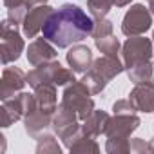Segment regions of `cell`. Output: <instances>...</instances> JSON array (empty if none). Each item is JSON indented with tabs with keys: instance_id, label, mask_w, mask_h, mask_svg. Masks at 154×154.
Returning <instances> with one entry per match:
<instances>
[{
	"instance_id": "6da1fadb",
	"label": "cell",
	"mask_w": 154,
	"mask_h": 154,
	"mask_svg": "<svg viewBox=\"0 0 154 154\" xmlns=\"http://www.w3.org/2000/svg\"><path fill=\"white\" fill-rule=\"evenodd\" d=\"M94 27V20L87 17V13L74 6L63 4L51 13L47 22L44 24V38H47L58 49L71 47L74 44H80L85 40Z\"/></svg>"
},
{
	"instance_id": "7a4b0ae2",
	"label": "cell",
	"mask_w": 154,
	"mask_h": 154,
	"mask_svg": "<svg viewBox=\"0 0 154 154\" xmlns=\"http://www.w3.org/2000/svg\"><path fill=\"white\" fill-rule=\"evenodd\" d=\"M123 71H125L123 62L118 56L103 54V56H100L93 62V65L89 67L87 72H84L82 82L89 87V91L93 94H100L107 87V84L112 78H116L118 74H122Z\"/></svg>"
},
{
	"instance_id": "3957f363",
	"label": "cell",
	"mask_w": 154,
	"mask_h": 154,
	"mask_svg": "<svg viewBox=\"0 0 154 154\" xmlns=\"http://www.w3.org/2000/svg\"><path fill=\"white\" fill-rule=\"evenodd\" d=\"M74 78V71L63 67L58 60H51L47 63H42L35 67L33 71L27 72V84L35 89L42 84H54V85H69L72 84Z\"/></svg>"
},
{
	"instance_id": "277c9868",
	"label": "cell",
	"mask_w": 154,
	"mask_h": 154,
	"mask_svg": "<svg viewBox=\"0 0 154 154\" xmlns=\"http://www.w3.org/2000/svg\"><path fill=\"white\" fill-rule=\"evenodd\" d=\"M91 91L89 87L80 80V82H72L69 85H65L63 89V94H62V102L60 105H63L65 109L72 111L76 116H78V120H85L93 111H94V102L91 98Z\"/></svg>"
},
{
	"instance_id": "5b68a950",
	"label": "cell",
	"mask_w": 154,
	"mask_h": 154,
	"mask_svg": "<svg viewBox=\"0 0 154 154\" xmlns=\"http://www.w3.org/2000/svg\"><path fill=\"white\" fill-rule=\"evenodd\" d=\"M36 109V96L31 93H18L11 98L2 100V127H9L15 122H18L20 118H26L31 111Z\"/></svg>"
},
{
	"instance_id": "8992f818",
	"label": "cell",
	"mask_w": 154,
	"mask_h": 154,
	"mask_svg": "<svg viewBox=\"0 0 154 154\" xmlns=\"http://www.w3.org/2000/svg\"><path fill=\"white\" fill-rule=\"evenodd\" d=\"M78 122H80L78 116H76L72 111L65 109L63 105H58L56 112L53 114V123H51V127H53L54 134L63 141L65 149H69V147L76 141V138L82 134V125H80Z\"/></svg>"
},
{
	"instance_id": "52a82bcc",
	"label": "cell",
	"mask_w": 154,
	"mask_h": 154,
	"mask_svg": "<svg viewBox=\"0 0 154 154\" xmlns=\"http://www.w3.org/2000/svg\"><path fill=\"white\" fill-rule=\"evenodd\" d=\"M152 54H154L152 40L147 36H141V35L140 36H129L125 40V44L122 45V62H123L125 71L134 67V65L150 62Z\"/></svg>"
},
{
	"instance_id": "ba28073f",
	"label": "cell",
	"mask_w": 154,
	"mask_h": 154,
	"mask_svg": "<svg viewBox=\"0 0 154 154\" xmlns=\"http://www.w3.org/2000/svg\"><path fill=\"white\" fill-rule=\"evenodd\" d=\"M26 44L18 31L17 24H11L8 18L2 20V40H0V58L4 65H9L11 62H17L20 54L24 53Z\"/></svg>"
},
{
	"instance_id": "9c48e42d",
	"label": "cell",
	"mask_w": 154,
	"mask_h": 154,
	"mask_svg": "<svg viewBox=\"0 0 154 154\" xmlns=\"http://www.w3.org/2000/svg\"><path fill=\"white\" fill-rule=\"evenodd\" d=\"M152 26V13L143 4H134L125 13L122 20V33L125 36H140L145 35Z\"/></svg>"
},
{
	"instance_id": "30bf717a",
	"label": "cell",
	"mask_w": 154,
	"mask_h": 154,
	"mask_svg": "<svg viewBox=\"0 0 154 154\" xmlns=\"http://www.w3.org/2000/svg\"><path fill=\"white\" fill-rule=\"evenodd\" d=\"M141 120L138 118V114H112L109 123H107V131L105 136L107 140H131V134L140 127Z\"/></svg>"
},
{
	"instance_id": "8fae6325",
	"label": "cell",
	"mask_w": 154,
	"mask_h": 154,
	"mask_svg": "<svg viewBox=\"0 0 154 154\" xmlns=\"http://www.w3.org/2000/svg\"><path fill=\"white\" fill-rule=\"evenodd\" d=\"M53 11H54V9H53L51 6H47V4H35V6L27 11L26 18H24V22H22L24 36L35 38V36L44 29V24L47 22V18L51 17Z\"/></svg>"
},
{
	"instance_id": "7c38bea8",
	"label": "cell",
	"mask_w": 154,
	"mask_h": 154,
	"mask_svg": "<svg viewBox=\"0 0 154 154\" xmlns=\"http://www.w3.org/2000/svg\"><path fill=\"white\" fill-rule=\"evenodd\" d=\"M26 84H27V74L22 69L6 67L2 72V80H0V100H6L22 93Z\"/></svg>"
},
{
	"instance_id": "4fadbf2b",
	"label": "cell",
	"mask_w": 154,
	"mask_h": 154,
	"mask_svg": "<svg viewBox=\"0 0 154 154\" xmlns=\"http://www.w3.org/2000/svg\"><path fill=\"white\" fill-rule=\"evenodd\" d=\"M56 45H53L47 38H36L27 47V62L33 67H38L42 63H47L51 60H56Z\"/></svg>"
},
{
	"instance_id": "5bb4252c",
	"label": "cell",
	"mask_w": 154,
	"mask_h": 154,
	"mask_svg": "<svg viewBox=\"0 0 154 154\" xmlns=\"http://www.w3.org/2000/svg\"><path fill=\"white\" fill-rule=\"evenodd\" d=\"M129 100L138 112H154V82L136 84L129 94Z\"/></svg>"
},
{
	"instance_id": "9a60e30c",
	"label": "cell",
	"mask_w": 154,
	"mask_h": 154,
	"mask_svg": "<svg viewBox=\"0 0 154 154\" xmlns=\"http://www.w3.org/2000/svg\"><path fill=\"white\" fill-rule=\"evenodd\" d=\"M65 60H67L69 67H71L74 72H87L89 67H91L93 62H94L93 51H91L87 45H82V44H74V45L67 51Z\"/></svg>"
},
{
	"instance_id": "2e32d148",
	"label": "cell",
	"mask_w": 154,
	"mask_h": 154,
	"mask_svg": "<svg viewBox=\"0 0 154 154\" xmlns=\"http://www.w3.org/2000/svg\"><path fill=\"white\" fill-rule=\"evenodd\" d=\"M53 123V114L40 109L38 103H36V109L31 111L26 118H24V129L26 132L31 136V138H36L38 134L45 132V129Z\"/></svg>"
},
{
	"instance_id": "e0dca14e",
	"label": "cell",
	"mask_w": 154,
	"mask_h": 154,
	"mask_svg": "<svg viewBox=\"0 0 154 154\" xmlns=\"http://www.w3.org/2000/svg\"><path fill=\"white\" fill-rule=\"evenodd\" d=\"M111 116L105 112V111H93L82 123V131L84 134L87 136H93V138H98L102 134H105L107 131V123H109Z\"/></svg>"
},
{
	"instance_id": "ac0fdd59",
	"label": "cell",
	"mask_w": 154,
	"mask_h": 154,
	"mask_svg": "<svg viewBox=\"0 0 154 154\" xmlns=\"http://www.w3.org/2000/svg\"><path fill=\"white\" fill-rule=\"evenodd\" d=\"M35 96H36V103L40 109L54 114L58 105V94H56V85L54 84H42L38 87H35Z\"/></svg>"
},
{
	"instance_id": "d6986e66",
	"label": "cell",
	"mask_w": 154,
	"mask_h": 154,
	"mask_svg": "<svg viewBox=\"0 0 154 154\" xmlns=\"http://www.w3.org/2000/svg\"><path fill=\"white\" fill-rule=\"evenodd\" d=\"M2 2L8 8V20L17 26H22L27 11L35 6L33 0H2Z\"/></svg>"
},
{
	"instance_id": "ffe728a7",
	"label": "cell",
	"mask_w": 154,
	"mask_h": 154,
	"mask_svg": "<svg viewBox=\"0 0 154 154\" xmlns=\"http://www.w3.org/2000/svg\"><path fill=\"white\" fill-rule=\"evenodd\" d=\"M131 2L132 0H87V9H89L93 18H105L112 6L125 8Z\"/></svg>"
},
{
	"instance_id": "44dd1931",
	"label": "cell",
	"mask_w": 154,
	"mask_h": 154,
	"mask_svg": "<svg viewBox=\"0 0 154 154\" xmlns=\"http://www.w3.org/2000/svg\"><path fill=\"white\" fill-rule=\"evenodd\" d=\"M129 80L136 85V84H143V82H150L154 78V63L152 60L150 62H145V63H140V65H134L131 69L125 71Z\"/></svg>"
},
{
	"instance_id": "7402d4cb",
	"label": "cell",
	"mask_w": 154,
	"mask_h": 154,
	"mask_svg": "<svg viewBox=\"0 0 154 154\" xmlns=\"http://www.w3.org/2000/svg\"><path fill=\"white\" fill-rule=\"evenodd\" d=\"M69 152H87V154L93 152V154H98L100 152V145L96 143V140L93 136H87L82 131V134L76 138V141L69 147Z\"/></svg>"
},
{
	"instance_id": "603a6c76",
	"label": "cell",
	"mask_w": 154,
	"mask_h": 154,
	"mask_svg": "<svg viewBox=\"0 0 154 154\" xmlns=\"http://www.w3.org/2000/svg\"><path fill=\"white\" fill-rule=\"evenodd\" d=\"M35 140L38 141V145H36V152L38 154H60L62 152V147L58 145V141L54 140L53 134L42 132Z\"/></svg>"
},
{
	"instance_id": "cb8c5ba5",
	"label": "cell",
	"mask_w": 154,
	"mask_h": 154,
	"mask_svg": "<svg viewBox=\"0 0 154 154\" xmlns=\"http://www.w3.org/2000/svg\"><path fill=\"white\" fill-rule=\"evenodd\" d=\"M96 47L100 53L107 54V56H118L122 45H120V40L114 36V35H107V36H102V38H96L94 40Z\"/></svg>"
},
{
	"instance_id": "d4e9b609",
	"label": "cell",
	"mask_w": 154,
	"mask_h": 154,
	"mask_svg": "<svg viewBox=\"0 0 154 154\" xmlns=\"http://www.w3.org/2000/svg\"><path fill=\"white\" fill-rule=\"evenodd\" d=\"M112 29H114V24H112L111 20H107V18H96V20H94V27H93L91 36L96 40V38L112 35Z\"/></svg>"
},
{
	"instance_id": "484cf974",
	"label": "cell",
	"mask_w": 154,
	"mask_h": 154,
	"mask_svg": "<svg viewBox=\"0 0 154 154\" xmlns=\"http://www.w3.org/2000/svg\"><path fill=\"white\" fill-rule=\"evenodd\" d=\"M131 140H107L105 141V150L109 154H129L131 147H129Z\"/></svg>"
},
{
	"instance_id": "4316f807",
	"label": "cell",
	"mask_w": 154,
	"mask_h": 154,
	"mask_svg": "<svg viewBox=\"0 0 154 154\" xmlns=\"http://www.w3.org/2000/svg\"><path fill=\"white\" fill-rule=\"evenodd\" d=\"M134 112H138V111H136V107L132 105V102L129 98L118 100V102L112 103V114H134Z\"/></svg>"
},
{
	"instance_id": "83f0119b",
	"label": "cell",
	"mask_w": 154,
	"mask_h": 154,
	"mask_svg": "<svg viewBox=\"0 0 154 154\" xmlns=\"http://www.w3.org/2000/svg\"><path fill=\"white\" fill-rule=\"evenodd\" d=\"M129 147H131L132 154H145V152H149V143H145V140H141V138H131Z\"/></svg>"
},
{
	"instance_id": "f1b7e54d",
	"label": "cell",
	"mask_w": 154,
	"mask_h": 154,
	"mask_svg": "<svg viewBox=\"0 0 154 154\" xmlns=\"http://www.w3.org/2000/svg\"><path fill=\"white\" fill-rule=\"evenodd\" d=\"M149 152H152V154H154V136H152V140L149 141Z\"/></svg>"
},
{
	"instance_id": "f546056e",
	"label": "cell",
	"mask_w": 154,
	"mask_h": 154,
	"mask_svg": "<svg viewBox=\"0 0 154 154\" xmlns=\"http://www.w3.org/2000/svg\"><path fill=\"white\" fill-rule=\"evenodd\" d=\"M149 2V9H150V13L154 15V0H147Z\"/></svg>"
},
{
	"instance_id": "4dcf8cb0",
	"label": "cell",
	"mask_w": 154,
	"mask_h": 154,
	"mask_svg": "<svg viewBox=\"0 0 154 154\" xmlns=\"http://www.w3.org/2000/svg\"><path fill=\"white\" fill-rule=\"evenodd\" d=\"M33 2H35V4H45L47 0H33Z\"/></svg>"
},
{
	"instance_id": "1f68e13d",
	"label": "cell",
	"mask_w": 154,
	"mask_h": 154,
	"mask_svg": "<svg viewBox=\"0 0 154 154\" xmlns=\"http://www.w3.org/2000/svg\"><path fill=\"white\" fill-rule=\"evenodd\" d=\"M152 42H154V31H152Z\"/></svg>"
},
{
	"instance_id": "d6a6232c",
	"label": "cell",
	"mask_w": 154,
	"mask_h": 154,
	"mask_svg": "<svg viewBox=\"0 0 154 154\" xmlns=\"http://www.w3.org/2000/svg\"><path fill=\"white\" fill-rule=\"evenodd\" d=\"M152 80H154V78H152Z\"/></svg>"
}]
</instances>
